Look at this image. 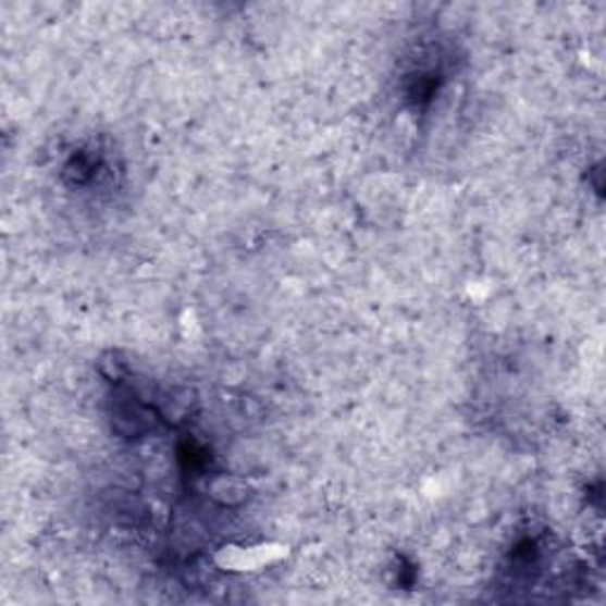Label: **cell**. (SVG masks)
<instances>
[{
	"instance_id": "6da1fadb",
	"label": "cell",
	"mask_w": 606,
	"mask_h": 606,
	"mask_svg": "<svg viewBox=\"0 0 606 606\" xmlns=\"http://www.w3.org/2000/svg\"><path fill=\"white\" fill-rule=\"evenodd\" d=\"M282 557H287V547L273 543L256 547L227 545L215 555V561H219V567L225 571H259L271 567V564L280 561Z\"/></svg>"
}]
</instances>
